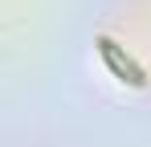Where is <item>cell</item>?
I'll list each match as a JSON object with an SVG mask.
<instances>
[{"instance_id": "1", "label": "cell", "mask_w": 151, "mask_h": 147, "mask_svg": "<svg viewBox=\"0 0 151 147\" xmlns=\"http://www.w3.org/2000/svg\"><path fill=\"white\" fill-rule=\"evenodd\" d=\"M98 53H102V61H106V70L114 74L119 82H131V86H147V74H143V66L127 53L114 37H98Z\"/></svg>"}]
</instances>
